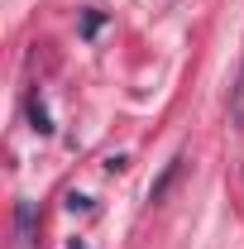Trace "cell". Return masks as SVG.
Wrapping results in <instances>:
<instances>
[{
  "label": "cell",
  "mask_w": 244,
  "mask_h": 249,
  "mask_svg": "<svg viewBox=\"0 0 244 249\" xmlns=\"http://www.w3.org/2000/svg\"><path fill=\"white\" fill-rule=\"evenodd\" d=\"M15 235H19V245H34V201L15 206Z\"/></svg>",
  "instance_id": "2"
},
{
  "label": "cell",
  "mask_w": 244,
  "mask_h": 249,
  "mask_svg": "<svg viewBox=\"0 0 244 249\" xmlns=\"http://www.w3.org/2000/svg\"><path fill=\"white\" fill-rule=\"evenodd\" d=\"M230 124H240V129H244V62H240L235 87H230Z\"/></svg>",
  "instance_id": "3"
},
{
  "label": "cell",
  "mask_w": 244,
  "mask_h": 249,
  "mask_svg": "<svg viewBox=\"0 0 244 249\" xmlns=\"http://www.w3.org/2000/svg\"><path fill=\"white\" fill-rule=\"evenodd\" d=\"M29 129L34 134H53V120H48V110H43L38 96H29Z\"/></svg>",
  "instance_id": "4"
},
{
  "label": "cell",
  "mask_w": 244,
  "mask_h": 249,
  "mask_svg": "<svg viewBox=\"0 0 244 249\" xmlns=\"http://www.w3.org/2000/svg\"><path fill=\"white\" fill-rule=\"evenodd\" d=\"M101 24H105V15H96V10H91V15H87V24H82V29H87V34H96V29H101Z\"/></svg>",
  "instance_id": "5"
},
{
  "label": "cell",
  "mask_w": 244,
  "mask_h": 249,
  "mask_svg": "<svg viewBox=\"0 0 244 249\" xmlns=\"http://www.w3.org/2000/svg\"><path fill=\"white\" fill-rule=\"evenodd\" d=\"M182 163H187V158H173V163H168V168H163V178H158V182L149 187V201H153V206H158V201H163V196H168V187L177 182V173H182Z\"/></svg>",
  "instance_id": "1"
}]
</instances>
